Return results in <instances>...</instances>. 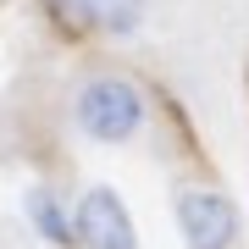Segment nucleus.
Instances as JSON below:
<instances>
[{"instance_id":"obj_2","label":"nucleus","mask_w":249,"mask_h":249,"mask_svg":"<svg viewBox=\"0 0 249 249\" xmlns=\"http://www.w3.org/2000/svg\"><path fill=\"white\" fill-rule=\"evenodd\" d=\"M72 238L83 249H139V232H133V216L122 211V199L111 188H89L72 205Z\"/></svg>"},{"instance_id":"obj_3","label":"nucleus","mask_w":249,"mask_h":249,"mask_svg":"<svg viewBox=\"0 0 249 249\" xmlns=\"http://www.w3.org/2000/svg\"><path fill=\"white\" fill-rule=\"evenodd\" d=\"M178 227L188 249H232V238H238V211L211 194V188H188V194L178 199Z\"/></svg>"},{"instance_id":"obj_4","label":"nucleus","mask_w":249,"mask_h":249,"mask_svg":"<svg viewBox=\"0 0 249 249\" xmlns=\"http://www.w3.org/2000/svg\"><path fill=\"white\" fill-rule=\"evenodd\" d=\"M22 205H28V222H34L39 238H50V244H72V211L50 194V188H34Z\"/></svg>"},{"instance_id":"obj_1","label":"nucleus","mask_w":249,"mask_h":249,"mask_svg":"<svg viewBox=\"0 0 249 249\" xmlns=\"http://www.w3.org/2000/svg\"><path fill=\"white\" fill-rule=\"evenodd\" d=\"M78 127L94 144H127L144 127V94L127 78H94L78 94Z\"/></svg>"},{"instance_id":"obj_5","label":"nucleus","mask_w":249,"mask_h":249,"mask_svg":"<svg viewBox=\"0 0 249 249\" xmlns=\"http://www.w3.org/2000/svg\"><path fill=\"white\" fill-rule=\"evenodd\" d=\"M89 11V28H106V34H139L144 22V0H83Z\"/></svg>"}]
</instances>
